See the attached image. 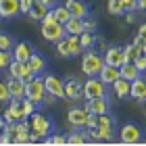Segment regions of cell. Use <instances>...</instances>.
I'll list each match as a JSON object with an SVG mask.
<instances>
[{
	"instance_id": "cell-22",
	"label": "cell",
	"mask_w": 146,
	"mask_h": 146,
	"mask_svg": "<svg viewBox=\"0 0 146 146\" xmlns=\"http://www.w3.org/2000/svg\"><path fill=\"white\" fill-rule=\"evenodd\" d=\"M63 25H65V31L69 36H79L84 31V19H77V17H69Z\"/></svg>"
},
{
	"instance_id": "cell-3",
	"label": "cell",
	"mask_w": 146,
	"mask_h": 146,
	"mask_svg": "<svg viewBox=\"0 0 146 146\" xmlns=\"http://www.w3.org/2000/svg\"><path fill=\"white\" fill-rule=\"evenodd\" d=\"M82 96L86 98V100L107 96V84L100 82L98 75H96V77H90L88 82H84V86H82Z\"/></svg>"
},
{
	"instance_id": "cell-41",
	"label": "cell",
	"mask_w": 146,
	"mask_h": 146,
	"mask_svg": "<svg viewBox=\"0 0 146 146\" xmlns=\"http://www.w3.org/2000/svg\"><path fill=\"white\" fill-rule=\"evenodd\" d=\"M138 38H140L142 42H146V23H142L140 27H138Z\"/></svg>"
},
{
	"instance_id": "cell-31",
	"label": "cell",
	"mask_w": 146,
	"mask_h": 146,
	"mask_svg": "<svg viewBox=\"0 0 146 146\" xmlns=\"http://www.w3.org/2000/svg\"><path fill=\"white\" fill-rule=\"evenodd\" d=\"M13 46H15V42H13V38L0 31V50H13Z\"/></svg>"
},
{
	"instance_id": "cell-1",
	"label": "cell",
	"mask_w": 146,
	"mask_h": 146,
	"mask_svg": "<svg viewBox=\"0 0 146 146\" xmlns=\"http://www.w3.org/2000/svg\"><path fill=\"white\" fill-rule=\"evenodd\" d=\"M40 31H42L44 40H48V42H58L61 38L67 36V31H65V25L58 23V21H54L50 13H46V17L42 19V29H40Z\"/></svg>"
},
{
	"instance_id": "cell-37",
	"label": "cell",
	"mask_w": 146,
	"mask_h": 146,
	"mask_svg": "<svg viewBox=\"0 0 146 146\" xmlns=\"http://www.w3.org/2000/svg\"><path fill=\"white\" fill-rule=\"evenodd\" d=\"M31 4H34V0H19V11H21L23 15H27V11L31 9Z\"/></svg>"
},
{
	"instance_id": "cell-23",
	"label": "cell",
	"mask_w": 146,
	"mask_h": 146,
	"mask_svg": "<svg viewBox=\"0 0 146 146\" xmlns=\"http://www.w3.org/2000/svg\"><path fill=\"white\" fill-rule=\"evenodd\" d=\"M27 63H29L31 71H34V75H40V73H44V69H46V58L42 54H38V52H31Z\"/></svg>"
},
{
	"instance_id": "cell-7",
	"label": "cell",
	"mask_w": 146,
	"mask_h": 146,
	"mask_svg": "<svg viewBox=\"0 0 146 146\" xmlns=\"http://www.w3.org/2000/svg\"><path fill=\"white\" fill-rule=\"evenodd\" d=\"M9 69H11V77H19V79H23V82H29V79L34 77V71H31L27 61L21 63V61H15V58H13Z\"/></svg>"
},
{
	"instance_id": "cell-46",
	"label": "cell",
	"mask_w": 146,
	"mask_h": 146,
	"mask_svg": "<svg viewBox=\"0 0 146 146\" xmlns=\"http://www.w3.org/2000/svg\"><path fill=\"white\" fill-rule=\"evenodd\" d=\"M2 125H4V119L0 117V131H2Z\"/></svg>"
},
{
	"instance_id": "cell-12",
	"label": "cell",
	"mask_w": 146,
	"mask_h": 146,
	"mask_svg": "<svg viewBox=\"0 0 146 146\" xmlns=\"http://www.w3.org/2000/svg\"><path fill=\"white\" fill-rule=\"evenodd\" d=\"M65 6L67 11L71 13V17H77V19H86L90 15V9L84 0H65Z\"/></svg>"
},
{
	"instance_id": "cell-30",
	"label": "cell",
	"mask_w": 146,
	"mask_h": 146,
	"mask_svg": "<svg viewBox=\"0 0 146 146\" xmlns=\"http://www.w3.org/2000/svg\"><path fill=\"white\" fill-rule=\"evenodd\" d=\"M79 44H82V48L94 46V36H92L90 31H82V34H79Z\"/></svg>"
},
{
	"instance_id": "cell-17",
	"label": "cell",
	"mask_w": 146,
	"mask_h": 146,
	"mask_svg": "<svg viewBox=\"0 0 146 146\" xmlns=\"http://www.w3.org/2000/svg\"><path fill=\"white\" fill-rule=\"evenodd\" d=\"M129 96L134 98V100H146V82L140 77H136L134 82L129 84Z\"/></svg>"
},
{
	"instance_id": "cell-6",
	"label": "cell",
	"mask_w": 146,
	"mask_h": 146,
	"mask_svg": "<svg viewBox=\"0 0 146 146\" xmlns=\"http://www.w3.org/2000/svg\"><path fill=\"white\" fill-rule=\"evenodd\" d=\"M25 119H27V113H25V109H23V98H21V100L13 98L11 104L4 111V121L17 123V121H25Z\"/></svg>"
},
{
	"instance_id": "cell-19",
	"label": "cell",
	"mask_w": 146,
	"mask_h": 146,
	"mask_svg": "<svg viewBox=\"0 0 146 146\" xmlns=\"http://www.w3.org/2000/svg\"><path fill=\"white\" fill-rule=\"evenodd\" d=\"M31 52H34V50H31V46L27 42H17L15 46H13V58H15V61L25 63L31 56Z\"/></svg>"
},
{
	"instance_id": "cell-14",
	"label": "cell",
	"mask_w": 146,
	"mask_h": 146,
	"mask_svg": "<svg viewBox=\"0 0 146 146\" xmlns=\"http://www.w3.org/2000/svg\"><path fill=\"white\" fill-rule=\"evenodd\" d=\"M102 58H104V65H111V67H121L123 65V54L119 46H107Z\"/></svg>"
},
{
	"instance_id": "cell-45",
	"label": "cell",
	"mask_w": 146,
	"mask_h": 146,
	"mask_svg": "<svg viewBox=\"0 0 146 146\" xmlns=\"http://www.w3.org/2000/svg\"><path fill=\"white\" fill-rule=\"evenodd\" d=\"M140 50H142V54H144V56H146V42H144V44H142V46H140Z\"/></svg>"
},
{
	"instance_id": "cell-42",
	"label": "cell",
	"mask_w": 146,
	"mask_h": 146,
	"mask_svg": "<svg viewBox=\"0 0 146 146\" xmlns=\"http://www.w3.org/2000/svg\"><path fill=\"white\" fill-rule=\"evenodd\" d=\"M42 4H46L48 9H52V6H56V0H40Z\"/></svg>"
},
{
	"instance_id": "cell-43",
	"label": "cell",
	"mask_w": 146,
	"mask_h": 146,
	"mask_svg": "<svg viewBox=\"0 0 146 146\" xmlns=\"http://www.w3.org/2000/svg\"><path fill=\"white\" fill-rule=\"evenodd\" d=\"M0 144H11V138L6 134H2V136H0Z\"/></svg>"
},
{
	"instance_id": "cell-33",
	"label": "cell",
	"mask_w": 146,
	"mask_h": 146,
	"mask_svg": "<svg viewBox=\"0 0 146 146\" xmlns=\"http://www.w3.org/2000/svg\"><path fill=\"white\" fill-rule=\"evenodd\" d=\"M86 142V131H77L75 129V134H71L67 138V144H84Z\"/></svg>"
},
{
	"instance_id": "cell-44",
	"label": "cell",
	"mask_w": 146,
	"mask_h": 146,
	"mask_svg": "<svg viewBox=\"0 0 146 146\" xmlns=\"http://www.w3.org/2000/svg\"><path fill=\"white\" fill-rule=\"evenodd\" d=\"M138 6H140L142 11H146V0H138Z\"/></svg>"
},
{
	"instance_id": "cell-32",
	"label": "cell",
	"mask_w": 146,
	"mask_h": 146,
	"mask_svg": "<svg viewBox=\"0 0 146 146\" xmlns=\"http://www.w3.org/2000/svg\"><path fill=\"white\" fill-rule=\"evenodd\" d=\"M56 52H58V56H63V58H67L69 56V48H67V38H61L56 42Z\"/></svg>"
},
{
	"instance_id": "cell-18",
	"label": "cell",
	"mask_w": 146,
	"mask_h": 146,
	"mask_svg": "<svg viewBox=\"0 0 146 146\" xmlns=\"http://www.w3.org/2000/svg\"><path fill=\"white\" fill-rule=\"evenodd\" d=\"M65 98L67 100H77V98H82V84L77 82V79H67L65 82Z\"/></svg>"
},
{
	"instance_id": "cell-25",
	"label": "cell",
	"mask_w": 146,
	"mask_h": 146,
	"mask_svg": "<svg viewBox=\"0 0 146 146\" xmlns=\"http://www.w3.org/2000/svg\"><path fill=\"white\" fill-rule=\"evenodd\" d=\"M129 84L131 82H127V79H123V77H119V79L113 82V88H115L117 98H127L129 96Z\"/></svg>"
},
{
	"instance_id": "cell-13",
	"label": "cell",
	"mask_w": 146,
	"mask_h": 146,
	"mask_svg": "<svg viewBox=\"0 0 146 146\" xmlns=\"http://www.w3.org/2000/svg\"><path fill=\"white\" fill-rule=\"evenodd\" d=\"M84 109L88 113H94V115H102V113H109L111 104L107 100V96H100V98H92V100H88Z\"/></svg>"
},
{
	"instance_id": "cell-15",
	"label": "cell",
	"mask_w": 146,
	"mask_h": 146,
	"mask_svg": "<svg viewBox=\"0 0 146 146\" xmlns=\"http://www.w3.org/2000/svg\"><path fill=\"white\" fill-rule=\"evenodd\" d=\"M6 86H9L11 100H13V98H17V100L25 98V82H23V79H19V77H9Z\"/></svg>"
},
{
	"instance_id": "cell-40",
	"label": "cell",
	"mask_w": 146,
	"mask_h": 146,
	"mask_svg": "<svg viewBox=\"0 0 146 146\" xmlns=\"http://www.w3.org/2000/svg\"><path fill=\"white\" fill-rule=\"evenodd\" d=\"M121 2H123V9H125V11L138 9V0H121Z\"/></svg>"
},
{
	"instance_id": "cell-20",
	"label": "cell",
	"mask_w": 146,
	"mask_h": 146,
	"mask_svg": "<svg viewBox=\"0 0 146 146\" xmlns=\"http://www.w3.org/2000/svg\"><path fill=\"white\" fill-rule=\"evenodd\" d=\"M140 75H142V71L138 69L134 63H123L121 67H119V77L127 79V82H134V79L140 77Z\"/></svg>"
},
{
	"instance_id": "cell-34",
	"label": "cell",
	"mask_w": 146,
	"mask_h": 146,
	"mask_svg": "<svg viewBox=\"0 0 146 146\" xmlns=\"http://www.w3.org/2000/svg\"><path fill=\"white\" fill-rule=\"evenodd\" d=\"M13 61V54L11 50H0V69H6Z\"/></svg>"
},
{
	"instance_id": "cell-5",
	"label": "cell",
	"mask_w": 146,
	"mask_h": 146,
	"mask_svg": "<svg viewBox=\"0 0 146 146\" xmlns=\"http://www.w3.org/2000/svg\"><path fill=\"white\" fill-rule=\"evenodd\" d=\"M31 121H29V127L31 131L38 136V138H46V136H50V131H52V121L48 117H44L42 113H31Z\"/></svg>"
},
{
	"instance_id": "cell-2",
	"label": "cell",
	"mask_w": 146,
	"mask_h": 146,
	"mask_svg": "<svg viewBox=\"0 0 146 146\" xmlns=\"http://www.w3.org/2000/svg\"><path fill=\"white\" fill-rule=\"evenodd\" d=\"M25 98H29L34 104L44 102L46 98V88H44V77L34 75L29 82H25Z\"/></svg>"
},
{
	"instance_id": "cell-24",
	"label": "cell",
	"mask_w": 146,
	"mask_h": 146,
	"mask_svg": "<svg viewBox=\"0 0 146 146\" xmlns=\"http://www.w3.org/2000/svg\"><path fill=\"white\" fill-rule=\"evenodd\" d=\"M46 13H48V6L42 4L40 0H34V4H31V9L27 11V15L34 19V21H42V19L46 17Z\"/></svg>"
},
{
	"instance_id": "cell-36",
	"label": "cell",
	"mask_w": 146,
	"mask_h": 146,
	"mask_svg": "<svg viewBox=\"0 0 146 146\" xmlns=\"http://www.w3.org/2000/svg\"><path fill=\"white\" fill-rule=\"evenodd\" d=\"M134 65H136L140 71H146V56H144V54H138V56L134 58Z\"/></svg>"
},
{
	"instance_id": "cell-8",
	"label": "cell",
	"mask_w": 146,
	"mask_h": 146,
	"mask_svg": "<svg viewBox=\"0 0 146 146\" xmlns=\"http://www.w3.org/2000/svg\"><path fill=\"white\" fill-rule=\"evenodd\" d=\"M44 88H46V94H52L54 98H65V82H61L56 75H46Z\"/></svg>"
},
{
	"instance_id": "cell-16",
	"label": "cell",
	"mask_w": 146,
	"mask_h": 146,
	"mask_svg": "<svg viewBox=\"0 0 146 146\" xmlns=\"http://www.w3.org/2000/svg\"><path fill=\"white\" fill-rule=\"evenodd\" d=\"M19 13V0H0V19H13Z\"/></svg>"
},
{
	"instance_id": "cell-27",
	"label": "cell",
	"mask_w": 146,
	"mask_h": 146,
	"mask_svg": "<svg viewBox=\"0 0 146 146\" xmlns=\"http://www.w3.org/2000/svg\"><path fill=\"white\" fill-rule=\"evenodd\" d=\"M67 38V48H69V56H77L79 52H82V44H79V36H65Z\"/></svg>"
},
{
	"instance_id": "cell-38",
	"label": "cell",
	"mask_w": 146,
	"mask_h": 146,
	"mask_svg": "<svg viewBox=\"0 0 146 146\" xmlns=\"http://www.w3.org/2000/svg\"><path fill=\"white\" fill-rule=\"evenodd\" d=\"M84 31H90V34H92V31H96V21H92V19L86 17L84 19Z\"/></svg>"
},
{
	"instance_id": "cell-26",
	"label": "cell",
	"mask_w": 146,
	"mask_h": 146,
	"mask_svg": "<svg viewBox=\"0 0 146 146\" xmlns=\"http://www.w3.org/2000/svg\"><path fill=\"white\" fill-rule=\"evenodd\" d=\"M48 13L52 15V19L58 21V23H65L71 17V13L67 11V6H52V9H48Z\"/></svg>"
},
{
	"instance_id": "cell-11",
	"label": "cell",
	"mask_w": 146,
	"mask_h": 146,
	"mask_svg": "<svg viewBox=\"0 0 146 146\" xmlns=\"http://www.w3.org/2000/svg\"><path fill=\"white\" fill-rule=\"evenodd\" d=\"M88 115H90V113L86 111V109H71L67 113V121H69V125H71L73 129H82V127H86Z\"/></svg>"
},
{
	"instance_id": "cell-9",
	"label": "cell",
	"mask_w": 146,
	"mask_h": 146,
	"mask_svg": "<svg viewBox=\"0 0 146 146\" xmlns=\"http://www.w3.org/2000/svg\"><path fill=\"white\" fill-rule=\"evenodd\" d=\"M29 123H27V119L25 121H17L15 123V127H13V138H11V142H15V144H27L29 142Z\"/></svg>"
},
{
	"instance_id": "cell-10",
	"label": "cell",
	"mask_w": 146,
	"mask_h": 146,
	"mask_svg": "<svg viewBox=\"0 0 146 146\" xmlns=\"http://www.w3.org/2000/svg\"><path fill=\"white\" fill-rule=\"evenodd\" d=\"M142 140V129L134 123H127L121 127V142L123 144H138Z\"/></svg>"
},
{
	"instance_id": "cell-4",
	"label": "cell",
	"mask_w": 146,
	"mask_h": 146,
	"mask_svg": "<svg viewBox=\"0 0 146 146\" xmlns=\"http://www.w3.org/2000/svg\"><path fill=\"white\" fill-rule=\"evenodd\" d=\"M102 67H104V58L100 54H96V52H86V54H84V58H82V71L88 77H96Z\"/></svg>"
},
{
	"instance_id": "cell-29",
	"label": "cell",
	"mask_w": 146,
	"mask_h": 146,
	"mask_svg": "<svg viewBox=\"0 0 146 146\" xmlns=\"http://www.w3.org/2000/svg\"><path fill=\"white\" fill-rule=\"evenodd\" d=\"M109 13H111V15H115V17L123 15V13H125L123 2H121V0H109Z\"/></svg>"
},
{
	"instance_id": "cell-35",
	"label": "cell",
	"mask_w": 146,
	"mask_h": 146,
	"mask_svg": "<svg viewBox=\"0 0 146 146\" xmlns=\"http://www.w3.org/2000/svg\"><path fill=\"white\" fill-rule=\"evenodd\" d=\"M9 100H11L9 86H6V82H0V102H9Z\"/></svg>"
},
{
	"instance_id": "cell-28",
	"label": "cell",
	"mask_w": 146,
	"mask_h": 146,
	"mask_svg": "<svg viewBox=\"0 0 146 146\" xmlns=\"http://www.w3.org/2000/svg\"><path fill=\"white\" fill-rule=\"evenodd\" d=\"M121 54H123V63H134V58L138 54H142V50H140V46L131 44L127 48H121Z\"/></svg>"
},
{
	"instance_id": "cell-39",
	"label": "cell",
	"mask_w": 146,
	"mask_h": 146,
	"mask_svg": "<svg viewBox=\"0 0 146 146\" xmlns=\"http://www.w3.org/2000/svg\"><path fill=\"white\" fill-rule=\"evenodd\" d=\"M23 109H25V113H27V117L31 115V113L36 111V104L29 100V98H23Z\"/></svg>"
},
{
	"instance_id": "cell-21",
	"label": "cell",
	"mask_w": 146,
	"mask_h": 146,
	"mask_svg": "<svg viewBox=\"0 0 146 146\" xmlns=\"http://www.w3.org/2000/svg\"><path fill=\"white\" fill-rule=\"evenodd\" d=\"M98 79L104 84H113L115 79H119V67H111V65H104V67L100 69V73H98Z\"/></svg>"
}]
</instances>
